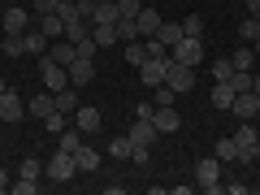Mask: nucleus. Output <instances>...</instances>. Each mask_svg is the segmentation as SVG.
Returning a JSON list of instances; mask_svg holds the SVG:
<instances>
[{"label":"nucleus","mask_w":260,"mask_h":195,"mask_svg":"<svg viewBox=\"0 0 260 195\" xmlns=\"http://www.w3.org/2000/svg\"><path fill=\"white\" fill-rule=\"evenodd\" d=\"M113 5H117L121 18H139V9H143V0H113Z\"/></svg>","instance_id":"nucleus-38"},{"label":"nucleus","mask_w":260,"mask_h":195,"mask_svg":"<svg viewBox=\"0 0 260 195\" xmlns=\"http://www.w3.org/2000/svg\"><path fill=\"white\" fill-rule=\"evenodd\" d=\"M213 109H221V113H230V104H234V87L230 83H213Z\"/></svg>","instance_id":"nucleus-21"},{"label":"nucleus","mask_w":260,"mask_h":195,"mask_svg":"<svg viewBox=\"0 0 260 195\" xmlns=\"http://www.w3.org/2000/svg\"><path fill=\"white\" fill-rule=\"evenodd\" d=\"M78 104H83V100H78V87H65V91H56V109H61V113H70V117H74Z\"/></svg>","instance_id":"nucleus-27"},{"label":"nucleus","mask_w":260,"mask_h":195,"mask_svg":"<svg viewBox=\"0 0 260 195\" xmlns=\"http://www.w3.org/2000/svg\"><path fill=\"white\" fill-rule=\"evenodd\" d=\"M0 52H5V56H26V30H22V35H9V30H5Z\"/></svg>","instance_id":"nucleus-23"},{"label":"nucleus","mask_w":260,"mask_h":195,"mask_svg":"<svg viewBox=\"0 0 260 195\" xmlns=\"http://www.w3.org/2000/svg\"><path fill=\"white\" fill-rule=\"evenodd\" d=\"M109 5H113V0H109Z\"/></svg>","instance_id":"nucleus-52"},{"label":"nucleus","mask_w":260,"mask_h":195,"mask_svg":"<svg viewBox=\"0 0 260 195\" xmlns=\"http://www.w3.org/2000/svg\"><path fill=\"white\" fill-rule=\"evenodd\" d=\"M143 5H156V0H143Z\"/></svg>","instance_id":"nucleus-50"},{"label":"nucleus","mask_w":260,"mask_h":195,"mask_svg":"<svg viewBox=\"0 0 260 195\" xmlns=\"http://www.w3.org/2000/svg\"><path fill=\"white\" fill-rule=\"evenodd\" d=\"M91 39H95V48H113V44H121V39H117V26H91Z\"/></svg>","instance_id":"nucleus-31"},{"label":"nucleus","mask_w":260,"mask_h":195,"mask_svg":"<svg viewBox=\"0 0 260 195\" xmlns=\"http://www.w3.org/2000/svg\"><path fill=\"white\" fill-rule=\"evenodd\" d=\"M65 126H70V113H61V109H52V113L44 117V130H48V135H61Z\"/></svg>","instance_id":"nucleus-32"},{"label":"nucleus","mask_w":260,"mask_h":195,"mask_svg":"<svg viewBox=\"0 0 260 195\" xmlns=\"http://www.w3.org/2000/svg\"><path fill=\"white\" fill-rule=\"evenodd\" d=\"M165 65H169V56H148V61L139 65V83L143 87H160L165 83Z\"/></svg>","instance_id":"nucleus-9"},{"label":"nucleus","mask_w":260,"mask_h":195,"mask_svg":"<svg viewBox=\"0 0 260 195\" xmlns=\"http://www.w3.org/2000/svg\"><path fill=\"white\" fill-rule=\"evenodd\" d=\"M9 186H13V182H9V174H5V169H0V191H9Z\"/></svg>","instance_id":"nucleus-47"},{"label":"nucleus","mask_w":260,"mask_h":195,"mask_svg":"<svg viewBox=\"0 0 260 195\" xmlns=\"http://www.w3.org/2000/svg\"><path fill=\"white\" fill-rule=\"evenodd\" d=\"M251 95L260 100V74H251Z\"/></svg>","instance_id":"nucleus-46"},{"label":"nucleus","mask_w":260,"mask_h":195,"mask_svg":"<svg viewBox=\"0 0 260 195\" xmlns=\"http://www.w3.org/2000/svg\"><path fill=\"white\" fill-rule=\"evenodd\" d=\"M152 113H156V104H152V100H143V104H135V117H152Z\"/></svg>","instance_id":"nucleus-44"},{"label":"nucleus","mask_w":260,"mask_h":195,"mask_svg":"<svg viewBox=\"0 0 260 195\" xmlns=\"http://www.w3.org/2000/svg\"><path fill=\"white\" fill-rule=\"evenodd\" d=\"M117 39H121V44L143 39V35H139V22H135V18H117Z\"/></svg>","instance_id":"nucleus-30"},{"label":"nucleus","mask_w":260,"mask_h":195,"mask_svg":"<svg viewBox=\"0 0 260 195\" xmlns=\"http://www.w3.org/2000/svg\"><path fill=\"white\" fill-rule=\"evenodd\" d=\"M251 48H256V56H260V39H256V44H251Z\"/></svg>","instance_id":"nucleus-49"},{"label":"nucleus","mask_w":260,"mask_h":195,"mask_svg":"<svg viewBox=\"0 0 260 195\" xmlns=\"http://www.w3.org/2000/svg\"><path fill=\"white\" fill-rule=\"evenodd\" d=\"M195 182H200V191H208V195H225L221 160H217V156H200V160H195Z\"/></svg>","instance_id":"nucleus-1"},{"label":"nucleus","mask_w":260,"mask_h":195,"mask_svg":"<svg viewBox=\"0 0 260 195\" xmlns=\"http://www.w3.org/2000/svg\"><path fill=\"white\" fill-rule=\"evenodd\" d=\"M230 74H234L230 56H217V61H213V78H217V83H225V78H230Z\"/></svg>","instance_id":"nucleus-35"},{"label":"nucleus","mask_w":260,"mask_h":195,"mask_svg":"<svg viewBox=\"0 0 260 195\" xmlns=\"http://www.w3.org/2000/svg\"><path fill=\"white\" fill-rule=\"evenodd\" d=\"M130 160H135L139 169H148V160H152V148H139V143H135V148H130Z\"/></svg>","instance_id":"nucleus-42"},{"label":"nucleus","mask_w":260,"mask_h":195,"mask_svg":"<svg viewBox=\"0 0 260 195\" xmlns=\"http://www.w3.org/2000/svg\"><path fill=\"white\" fill-rule=\"evenodd\" d=\"M230 65H234V70H247V74H251V65H256V48H251V44L234 48V52H230Z\"/></svg>","instance_id":"nucleus-25"},{"label":"nucleus","mask_w":260,"mask_h":195,"mask_svg":"<svg viewBox=\"0 0 260 195\" xmlns=\"http://www.w3.org/2000/svg\"><path fill=\"white\" fill-rule=\"evenodd\" d=\"M221 165H234L239 160V143H234V135H225V139H217V152H213Z\"/></svg>","instance_id":"nucleus-24"},{"label":"nucleus","mask_w":260,"mask_h":195,"mask_svg":"<svg viewBox=\"0 0 260 195\" xmlns=\"http://www.w3.org/2000/svg\"><path fill=\"white\" fill-rule=\"evenodd\" d=\"M22 178H39L44 174V160H35V156H22V169H18Z\"/></svg>","instance_id":"nucleus-36"},{"label":"nucleus","mask_w":260,"mask_h":195,"mask_svg":"<svg viewBox=\"0 0 260 195\" xmlns=\"http://www.w3.org/2000/svg\"><path fill=\"white\" fill-rule=\"evenodd\" d=\"M126 61L135 65V70H139V65L148 61V52H143V39H135V44H126Z\"/></svg>","instance_id":"nucleus-34"},{"label":"nucleus","mask_w":260,"mask_h":195,"mask_svg":"<svg viewBox=\"0 0 260 195\" xmlns=\"http://www.w3.org/2000/svg\"><path fill=\"white\" fill-rule=\"evenodd\" d=\"M44 174H48V182H70V178L78 174V165H74V152H61V148H56V156L44 165Z\"/></svg>","instance_id":"nucleus-4"},{"label":"nucleus","mask_w":260,"mask_h":195,"mask_svg":"<svg viewBox=\"0 0 260 195\" xmlns=\"http://www.w3.org/2000/svg\"><path fill=\"white\" fill-rule=\"evenodd\" d=\"M256 109H260V100L251 91H239V95H234V104H230V113L239 121H251V117H256Z\"/></svg>","instance_id":"nucleus-13"},{"label":"nucleus","mask_w":260,"mask_h":195,"mask_svg":"<svg viewBox=\"0 0 260 195\" xmlns=\"http://www.w3.org/2000/svg\"><path fill=\"white\" fill-rule=\"evenodd\" d=\"M74 9H78V18H87V22H91V13H95V0H74Z\"/></svg>","instance_id":"nucleus-43"},{"label":"nucleus","mask_w":260,"mask_h":195,"mask_svg":"<svg viewBox=\"0 0 260 195\" xmlns=\"http://www.w3.org/2000/svg\"><path fill=\"white\" fill-rule=\"evenodd\" d=\"M74 165H78V174H95V169H100V152H95V148H78L74 152Z\"/></svg>","instance_id":"nucleus-20"},{"label":"nucleus","mask_w":260,"mask_h":195,"mask_svg":"<svg viewBox=\"0 0 260 195\" xmlns=\"http://www.w3.org/2000/svg\"><path fill=\"white\" fill-rule=\"evenodd\" d=\"M234 143H239V165H251V160L260 156V130L251 126V121H243V126L234 130Z\"/></svg>","instance_id":"nucleus-2"},{"label":"nucleus","mask_w":260,"mask_h":195,"mask_svg":"<svg viewBox=\"0 0 260 195\" xmlns=\"http://www.w3.org/2000/svg\"><path fill=\"white\" fill-rule=\"evenodd\" d=\"M39 78H44V87H48V91H65V87H70V70H65V65H56L52 61V56H39Z\"/></svg>","instance_id":"nucleus-3"},{"label":"nucleus","mask_w":260,"mask_h":195,"mask_svg":"<svg viewBox=\"0 0 260 195\" xmlns=\"http://www.w3.org/2000/svg\"><path fill=\"white\" fill-rule=\"evenodd\" d=\"M165 83L174 87L178 95H186V91L195 87V65H178L174 56H169V65H165Z\"/></svg>","instance_id":"nucleus-5"},{"label":"nucleus","mask_w":260,"mask_h":195,"mask_svg":"<svg viewBox=\"0 0 260 195\" xmlns=\"http://www.w3.org/2000/svg\"><path fill=\"white\" fill-rule=\"evenodd\" d=\"M74 126L83 130V135H95V130H100V109H95V104H78Z\"/></svg>","instance_id":"nucleus-11"},{"label":"nucleus","mask_w":260,"mask_h":195,"mask_svg":"<svg viewBox=\"0 0 260 195\" xmlns=\"http://www.w3.org/2000/svg\"><path fill=\"white\" fill-rule=\"evenodd\" d=\"M65 70H70V87H87V83H95V61H91V56H74Z\"/></svg>","instance_id":"nucleus-7"},{"label":"nucleus","mask_w":260,"mask_h":195,"mask_svg":"<svg viewBox=\"0 0 260 195\" xmlns=\"http://www.w3.org/2000/svg\"><path fill=\"white\" fill-rule=\"evenodd\" d=\"M135 22H139V35H143V39H152V35L160 30V22H165V18H160V9L143 5V9H139V18H135Z\"/></svg>","instance_id":"nucleus-14"},{"label":"nucleus","mask_w":260,"mask_h":195,"mask_svg":"<svg viewBox=\"0 0 260 195\" xmlns=\"http://www.w3.org/2000/svg\"><path fill=\"white\" fill-rule=\"evenodd\" d=\"M39 30L48 39H65V18L61 13H39Z\"/></svg>","instance_id":"nucleus-19"},{"label":"nucleus","mask_w":260,"mask_h":195,"mask_svg":"<svg viewBox=\"0 0 260 195\" xmlns=\"http://www.w3.org/2000/svg\"><path fill=\"white\" fill-rule=\"evenodd\" d=\"M169 56H174L178 65H195V70H200V56H204V44H200L195 35H182L174 48H169Z\"/></svg>","instance_id":"nucleus-6"},{"label":"nucleus","mask_w":260,"mask_h":195,"mask_svg":"<svg viewBox=\"0 0 260 195\" xmlns=\"http://www.w3.org/2000/svg\"><path fill=\"white\" fill-rule=\"evenodd\" d=\"M117 5H109V0H95V13H91V26H117Z\"/></svg>","instance_id":"nucleus-17"},{"label":"nucleus","mask_w":260,"mask_h":195,"mask_svg":"<svg viewBox=\"0 0 260 195\" xmlns=\"http://www.w3.org/2000/svg\"><path fill=\"white\" fill-rule=\"evenodd\" d=\"M87 35H91V22L87 18H70L65 22V39H70V44H83Z\"/></svg>","instance_id":"nucleus-22"},{"label":"nucleus","mask_w":260,"mask_h":195,"mask_svg":"<svg viewBox=\"0 0 260 195\" xmlns=\"http://www.w3.org/2000/svg\"><path fill=\"white\" fill-rule=\"evenodd\" d=\"M182 30H186V35H195V39H200V35H204V18H200V13L182 18Z\"/></svg>","instance_id":"nucleus-39"},{"label":"nucleus","mask_w":260,"mask_h":195,"mask_svg":"<svg viewBox=\"0 0 260 195\" xmlns=\"http://www.w3.org/2000/svg\"><path fill=\"white\" fill-rule=\"evenodd\" d=\"M152 126H156V135H174V130H182V117L174 109H156L152 113Z\"/></svg>","instance_id":"nucleus-15"},{"label":"nucleus","mask_w":260,"mask_h":195,"mask_svg":"<svg viewBox=\"0 0 260 195\" xmlns=\"http://www.w3.org/2000/svg\"><path fill=\"white\" fill-rule=\"evenodd\" d=\"M48 44H52V39H48L39 26H35V30H26V56H44V52H48Z\"/></svg>","instance_id":"nucleus-26"},{"label":"nucleus","mask_w":260,"mask_h":195,"mask_svg":"<svg viewBox=\"0 0 260 195\" xmlns=\"http://www.w3.org/2000/svg\"><path fill=\"white\" fill-rule=\"evenodd\" d=\"M174 100H178V91L169 83H160V87H152V104L156 109H174Z\"/></svg>","instance_id":"nucleus-29"},{"label":"nucleus","mask_w":260,"mask_h":195,"mask_svg":"<svg viewBox=\"0 0 260 195\" xmlns=\"http://www.w3.org/2000/svg\"><path fill=\"white\" fill-rule=\"evenodd\" d=\"M0 91H9V83H5V78H0Z\"/></svg>","instance_id":"nucleus-48"},{"label":"nucleus","mask_w":260,"mask_h":195,"mask_svg":"<svg viewBox=\"0 0 260 195\" xmlns=\"http://www.w3.org/2000/svg\"><path fill=\"white\" fill-rule=\"evenodd\" d=\"M26 117V100H22L18 91H0V121H22Z\"/></svg>","instance_id":"nucleus-8"},{"label":"nucleus","mask_w":260,"mask_h":195,"mask_svg":"<svg viewBox=\"0 0 260 195\" xmlns=\"http://www.w3.org/2000/svg\"><path fill=\"white\" fill-rule=\"evenodd\" d=\"M61 5H65V0H35V9H30V13H35V18H39V13H61Z\"/></svg>","instance_id":"nucleus-41"},{"label":"nucleus","mask_w":260,"mask_h":195,"mask_svg":"<svg viewBox=\"0 0 260 195\" xmlns=\"http://www.w3.org/2000/svg\"><path fill=\"white\" fill-rule=\"evenodd\" d=\"M182 35H186V30H182V22H160V30H156V39H160L165 48H174Z\"/></svg>","instance_id":"nucleus-28"},{"label":"nucleus","mask_w":260,"mask_h":195,"mask_svg":"<svg viewBox=\"0 0 260 195\" xmlns=\"http://www.w3.org/2000/svg\"><path fill=\"white\" fill-rule=\"evenodd\" d=\"M256 117H260V109H256Z\"/></svg>","instance_id":"nucleus-51"},{"label":"nucleus","mask_w":260,"mask_h":195,"mask_svg":"<svg viewBox=\"0 0 260 195\" xmlns=\"http://www.w3.org/2000/svg\"><path fill=\"white\" fill-rule=\"evenodd\" d=\"M247 9H251V18L260 22V0H247Z\"/></svg>","instance_id":"nucleus-45"},{"label":"nucleus","mask_w":260,"mask_h":195,"mask_svg":"<svg viewBox=\"0 0 260 195\" xmlns=\"http://www.w3.org/2000/svg\"><path fill=\"white\" fill-rule=\"evenodd\" d=\"M52 109H56V95H52V91H39V95H30V100H26V117H39V121H44Z\"/></svg>","instance_id":"nucleus-12"},{"label":"nucleus","mask_w":260,"mask_h":195,"mask_svg":"<svg viewBox=\"0 0 260 195\" xmlns=\"http://www.w3.org/2000/svg\"><path fill=\"white\" fill-rule=\"evenodd\" d=\"M48 56H52L56 65H70L78 56V44H70V39H52V48H48Z\"/></svg>","instance_id":"nucleus-18"},{"label":"nucleus","mask_w":260,"mask_h":195,"mask_svg":"<svg viewBox=\"0 0 260 195\" xmlns=\"http://www.w3.org/2000/svg\"><path fill=\"white\" fill-rule=\"evenodd\" d=\"M239 35L247 39V44H256V39H260V22H256V18H247V22L239 26Z\"/></svg>","instance_id":"nucleus-40"},{"label":"nucleus","mask_w":260,"mask_h":195,"mask_svg":"<svg viewBox=\"0 0 260 195\" xmlns=\"http://www.w3.org/2000/svg\"><path fill=\"white\" fill-rule=\"evenodd\" d=\"M160 135H156V126H152V117H135L130 121V143H139V148H152Z\"/></svg>","instance_id":"nucleus-10"},{"label":"nucleus","mask_w":260,"mask_h":195,"mask_svg":"<svg viewBox=\"0 0 260 195\" xmlns=\"http://www.w3.org/2000/svg\"><path fill=\"white\" fill-rule=\"evenodd\" d=\"M130 148H135V143H130V135H121V139H113V143H109V156L130 160Z\"/></svg>","instance_id":"nucleus-33"},{"label":"nucleus","mask_w":260,"mask_h":195,"mask_svg":"<svg viewBox=\"0 0 260 195\" xmlns=\"http://www.w3.org/2000/svg\"><path fill=\"white\" fill-rule=\"evenodd\" d=\"M5 30H9V35L30 30V9H5Z\"/></svg>","instance_id":"nucleus-16"},{"label":"nucleus","mask_w":260,"mask_h":195,"mask_svg":"<svg viewBox=\"0 0 260 195\" xmlns=\"http://www.w3.org/2000/svg\"><path fill=\"white\" fill-rule=\"evenodd\" d=\"M9 191H13V195H35V191H39V178H18Z\"/></svg>","instance_id":"nucleus-37"}]
</instances>
